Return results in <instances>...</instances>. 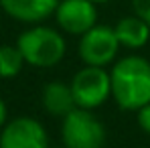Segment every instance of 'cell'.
Instances as JSON below:
<instances>
[{
    "instance_id": "6da1fadb",
    "label": "cell",
    "mask_w": 150,
    "mask_h": 148,
    "mask_svg": "<svg viewBox=\"0 0 150 148\" xmlns=\"http://www.w3.org/2000/svg\"><path fill=\"white\" fill-rule=\"evenodd\" d=\"M112 98L126 112H138L150 103V61L142 55L120 57L112 69Z\"/></svg>"
},
{
    "instance_id": "7a4b0ae2",
    "label": "cell",
    "mask_w": 150,
    "mask_h": 148,
    "mask_svg": "<svg viewBox=\"0 0 150 148\" xmlns=\"http://www.w3.org/2000/svg\"><path fill=\"white\" fill-rule=\"evenodd\" d=\"M16 47L23 53L26 65L37 69H49L63 61L67 53V41L59 28L41 23L25 28L16 39Z\"/></svg>"
},
{
    "instance_id": "3957f363",
    "label": "cell",
    "mask_w": 150,
    "mask_h": 148,
    "mask_svg": "<svg viewBox=\"0 0 150 148\" xmlns=\"http://www.w3.org/2000/svg\"><path fill=\"white\" fill-rule=\"evenodd\" d=\"M61 140L65 148H103L105 128L91 110L75 108L61 118Z\"/></svg>"
},
{
    "instance_id": "277c9868",
    "label": "cell",
    "mask_w": 150,
    "mask_h": 148,
    "mask_svg": "<svg viewBox=\"0 0 150 148\" xmlns=\"http://www.w3.org/2000/svg\"><path fill=\"white\" fill-rule=\"evenodd\" d=\"M75 106L81 110H96L112 98V77L105 67L83 65L71 79Z\"/></svg>"
},
{
    "instance_id": "5b68a950",
    "label": "cell",
    "mask_w": 150,
    "mask_h": 148,
    "mask_svg": "<svg viewBox=\"0 0 150 148\" xmlns=\"http://www.w3.org/2000/svg\"><path fill=\"white\" fill-rule=\"evenodd\" d=\"M122 49L114 26L98 25L89 28L85 35L79 37L77 55L83 61V65L91 67H108L118 61V53Z\"/></svg>"
},
{
    "instance_id": "8992f818",
    "label": "cell",
    "mask_w": 150,
    "mask_h": 148,
    "mask_svg": "<svg viewBox=\"0 0 150 148\" xmlns=\"http://www.w3.org/2000/svg\"><path fill=\"white\" fill-rule=\"evenodd\" d=\"M0 148H49V134L39 120L18 116L0 130Z\"/></svg>"
},
{
    "instance_id": "52a82bcc",
    "label": "cell",
    "mask_w": 150,
    "mask_h": 148,
    "mask_svg": "<svg viewBox=\"0 0 150 148\" xmlns=\"http://www.w3.org/2000/svg\"><path fill=\"white\" fill-rule=\"evenodd\" d=\"M53 16L61 33L81 37L98 25V4L91 0H59Z\"/></svg>"
},
{
    "instance_id": "ba28073f",
    "label": "cell",
    "mask_w": 150,
    "mask_h": 148,
    "mask_svg": "<svg viewBox=\"0 0 150 148\" xmlns=\"http://www.w3.org/2000/svg\"><path fill=\"white\" fill-rule=\"evenodd\" d=\"M59 0H0L6 16L23 25H41L55 14Z\"/></svg>"
},
{
    "instance_id": "9c48e42d",
    "label": "cell",
    "mask_w": 150,
    "mask_h": 148,
    "mask_svg": "<svg viewBox=\"0 0 150 148\" xmlns=\"http://www.w3.org/2000/svg\"><path fill=\"white\" fill-rule=\"evenodd\" d=\"M41 101L45 112L57 118H65L69 112H73L75 108V98L71 91V85L65 81H49L43 87Z\"/></svg>"
},
{
    "instance_id": "30bf717a",
    "label": "cell",
    "mask_w": 150,
    "mask_h": 148,
    "mask_svg": "<svg viewBox=\"0 0 150 148\" xmlns=\"http://www.w3.org/2000/svg\"><path fill=\"white\" fill-rule=\"evenodd\" d=\"M114 30H116V37L120 41V45L130 51L142 49V47L148 45V41H150V26L136 14L122 16L116 23Z\"/></svg>"
},
{
    "instance_id": "8fae6325",
    "label": "cell",
    "mask_w": 150,
    "mask_h": 148,
    "mask_svg": "<svg viewBox=\"0 0 150 148\" xmlns=\"http://www.w3.org/2000/svg\"><path fill=\"white\" fill-rule=\"evenodd\" d=\"M25 65V57L16 45H0V77L2 79L16 77Z\"/></svg>"
},
{
    "instance_id": "7c38bea8",
    "label": "cell",
    "mask_w": 150,
    "mask_h": 148,
    "mask_svg": "<svg viewBox=\"0 0 150 148\" xmlns=\"http://www.w3.org/2000/svg\"><path fill=\"white\" fill-rule=\"evenodd\" d=\"M132 10L150 26V0H132Z\"/></svg>"
},
{
    "instance_id": "4fadbf2b",
    "label": "cell",
    "mask_w": 150,
    "mask_h": 148,
    "mask_svg": "<svg viewBox=\"0 0 150 148\" xmlns=\"http://www.w3.org/2000/svg\"><path fill=\"white\" fill-rule=\"evenodd\" d=\"M138 126L142 128L144 134L150 136V103H146L144 108L138 110Z\"/></svg>"
},
{
    "instance_id": "5bb4252c",
    "label": "cell",
    "mask_w": 150,
    "mask_h": 148,
    "mask_svg": "<svg viewBox=\"0 0 150 148\" xmlns=\"http://www.w3.org/2000/svg\"><path fill=\"white\" fill-rule=\"evenodd\" d=\"M8 122V110H6V103L4 99L0 98V130L4 128V124Z\"/></svg>"
},
{
    "instance_id": "9a60e30c",
    "label": "cell",
    "mask_w": 150,
    "mask_h": 148,
    "mask_svg": "<svg viewBox=\"0 0 150 148\" xmlns=\"http://www.w3.org/2000/svg\"><path fill=\"white\" fill-rule=\"evenodd\" d=\"M91 2H96V4L100 6V4H108V2H112V0H91Z\"/></svg>"
}]
</instances>
